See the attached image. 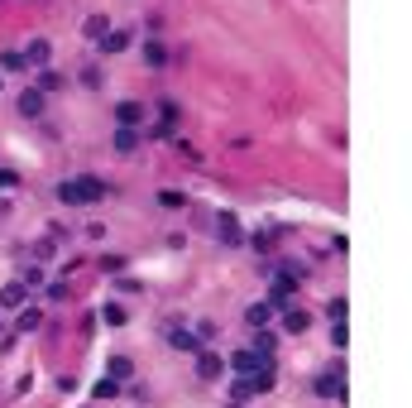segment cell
I'll use <instances>...</instances> for the list:
<instances>
[{
	"label": "cell",
	"mask_w": 412,
	"mask_h": 408,
	"mask_svg": "<svg viewBox=\"0 0 412 408\" xmlns=\"http://www.w3.org/2000/svg\"><path fill=\"white\" fill-rule=\"evenodd\" d=\"M105 193V178H68V183H58V202H68V206H87V202H101Z\"/></svg>",
	"instance_id": "obj_1"
},
{
	"label": "cell",
	"mask_w": 412,
	"mask_h": 408,
	"mask_svg": "<svg viewBox=\"0 0 412 408\" xmlns=\"http://www.w3.org/2000/svg\"><path fill=\"white\" fill-rule=\"evenodd\" d=\"M269 360H274V356H259V351H235L225 370H230L235 380H249V375H259V370H264Z\"/></svg>",
	"instance_id": "obj_2"
},
{
	"label": "cell",
	"mask_w": 412,
	"mask_h": 408,
	"mask_svg": "<svg viewBox=\"0 0 412 408\" xmlns=\"http://www.w3.org/2000/svg\"><path fill=\"white\" fill-rule=\"evenodd\" d=\"M293 293H298V274H274V284H269V307H288L293 303Z\"/></svg>",
	"instance_id": "obj_3"
},
{
	"label": "cell",
	"mask_w": 412,
	"mask_h": 408,
	"mask_svg": "<svg viewBox=\"0 0 412 408\" xmlns=\"http://www.w3.org/2000/svg\"><path fill=\"white\" fill-rule=\"evenodd\" d=\"M311 389H316L321 399H340V404H345V375H340V370H321V375L311 380Z\"/></svg>",
	"instance_id": "obj_4"
},
{
	"label": "cell",
	"mask_w": 412,
	"mask_h": 408,
	"mask_svg": "<svg viewBox=\"0 0 412 408\" xmlns=\"http://www.w3.org/2000/svg\"><path fill=\"white\" fill-rule=\"evenodd\" d=\"M178 115H183L178 101H168V97H163V101H158V125L149 130V139H168V135L178 130Z\"/></svg>",
	"instance_id": "obj_5"
},
{
	"label": "cell",
	"mask_w": 412,
	"mask_h": 408,
	"mask_svg": "<svg viewBox=\"0 0 412 408\" xmlns=\"http://www.w3.org/2000/svg\"><path fill=\"white\" fill-rule=\"evenodd\" d=\"M163 336H168V346H173V351H192V356H197V346H202V341H197V331H187L183 322H168V331H163Z\"/></svg>",
	"instance_id": "obj_6"
},
{
	"label": "cell",
	"mask_w": 412,
	"mask_h": 408,
	"mask_svg": "<svg viewBox=\"0 0 412 408\" xmlns=\"http://www.w3.org/2000/svg\"><path fill=\"white\" fill-rule=\"evenodd\" d=\"M216 235H220L225 245H240V240H245V231H240L235 211H220V216H216Z\"/></svg>",
	"instance_id": "obj_7"
},
{
	"label": "cell",
	"mask_w": 412,
	"mask_h": 408,
	"mask_svg": "<svg viewBox=\"0 0 412 408\" xmlns=\"http://www.w3.org/2000/svg\"><path fill=\"white\" fill-rule=\"evenodd\" d=\"M197 375H202V380H220V375H225V360H220L216 351H197Z\"/></svg>",
	"instance_id": "obj_8"
},
{
	"label": "cell",
	"mask_w": 412,
	"mask_h": 408,
	"mask_svg": "<svg viewBox=\"0 0 412 408\" xmlns=\"http://www.w3.org/2000/svg\"><path fill=\"white\" fill-rule=\"evenodd\" d=\"M144 115H149V106H144V101H120V106H115V120H120V125H130V130H134Z\"/></svg>",
	"instance_id": "obj_9"
},
{
	"label": "cell",
	"mask_w": 412,
	"mask_h": 408,
	"mask_svg": "<svg viewBox=\"0 0 412 408\" xmlns=\"http://www.w3.org/2000/svg\"><path fill=\"white\" fill-rule=\"evenodd\" d=\"M48 58H53V43L48 39H34L29 48H24V68L34 63V68H48Z\"/></svg>",
	"instance_id": "obj_10"
},
{
	"label": "cell",
	"mask_w": 412,
	"mask_h": 408,
	"mask_svg": "<svg viewBox=\"0 0 412 408\" xmlns=\"http://www.w3.org/2000/svg\"><path fill=\"white\" fill-rule=\"evenodd\" d=\"M96 43H101V53H125L130 48V29H105Z\"/></svg>",
	"instance_id": "obj_11"
},
{
	"label": "cell",
	"mask_w": 412,
	"mask_h": 408,
	"mask_svg": "<svg viewBox=\"0 0 412 408\" xmlns=\"http://www.w3.org/2000/svg\"><path fill=\"white\" fill-rule=\"evenodd\" d=\"M43 101H48V97H43L39 87H29V92L19 97V115H29V120H39V115H43Z\"/></svg>",
	"instance_id": "obj_12"
},
{
	"label": "cell",
	"mask_w": 412,
	"mask_h": 408,
	"mask_svg": "<svg viewBox=\"0 0 412 408\" xmlns=\"http://www.w3.org/2000/svg\"><path fill=\"white\" fill-rule=\"evenodd\" d=\"M274 385H278V370H274V360H269L259 375H249V394H269Z\"/></svg>",
	"instance_id": "obj_13"
},
{
	"label": "cell",
	"mask_w": 412,
	"mask_h": 408,
	"mask_svg": "<svg viewBox=\"0 0 412 408\" xmlns=\"http://www.w3.org/2000/svg\"><path fill=\"white\" fill-rule=\"evenodd\" d=\"M130 375H134V360H130V356H110L105 380H115V385H120V380H130Z\"/></svg>",
	"instance_id": "obj_14"
},
{
	"label": "cell",
	"mask_w": 412,
	"mask_h": 408,
	"mask_svg": "<svg viewBox=\"0 0 412 408\" xmlns=\"http://www.w3.org/2000/svg\"><path fill=\"white\" fill-rule=\"evenodd\" d=\"M24 298H29V289H24L19 279H10V284L0 289V303H5V307H24Z\"/></svg>",
	"instance_id": "obj_15"
},
{
	"label": "cell",
	"mask_w": 412,
	"mask_h": 408,
	"mask_svg": "<svg viewBox=\"0 0 412 408\" xmlns=\"http://www.w3.org/2000/svg\"><path fill=\"white\" fill-rule=\"evenodd\" d=\"M115 149H120V154H134V149H139V130L115 125Z\"/></svg>",
	"instance_id": "obj_16"
},
{
	"label": "cell",
	"mask_w": 412,
	"mask_h": 408,
	"mask_svg": "<svg viewBox=\"0 0 412 408\" xmlns=\"http://www.w3.org/2000/svg\"><path fill=\"white\" fill-rule=\"evenodd\" d=\"M144 63H149V68H168V48H163L158 39H149V43H144Z\"/></svg>",
	"instance_id": "obj_17"
},
{
	"label": "cell",
	"mask_w": 412,
	"mask_h": 408,
	"mask_svg": "<svg viewBox=\"0 0 412 408\" xmlns=\"http://www.w3.org/2000/svg\"><path fill=\"white\" fill-rule=\"evenodd\" d=\"M245 322L259 331V327H269V322H274V307H269V303H254L249 312H245Z\"/></svg>",
	"instance_id": "obj_18"
},
{
	"label": "cell",
	"mask_w": 412,
	"mask_h": 408,
	"mask_svg": "<svg viewBox=\"0 0 412 408\" xmlns=\"http://www.w3.org/2000/svg\"><path fill=\"white\" fill-rule=\"evenodd\" d=\"M283 327L302 336V331H307V327H311V317H307V312H302V307H288V317H283Z\"/></svg>",
	"instance_id": "obj_19"
},
{
	"label": "cell",
	"mask_w": 412,
	"mask_h": 408,
	"mask_svg": "<svg viewBox=\"0 0 412 408\" xmlns=\"http://www.w3.org/2000/svg\"><path fill=\"white\" fill-rule=\"evenodd\" d=\"M101 322H105V327H125V322H130V312H125L120 303H105L101 307Z\"/></svg>",
	"instance_id": "obj_20"
},
{
	"label": "cell",
	"mask_w": 412,
	"mask_h": 408,
	"mask_svg": "<svg viewBox=\"0 0 412 408\" xmlns=\"http://www.w3.org/2000/svg\"><path fill=\"white\" fill-rule=\"evenodd\" d=\"M274 346H278V341H274V331H269V327H259V331H254V346H249V351H259V356H274Z\"/></svg>",
	"instance_id": "obj_21"
},
{
	"label": "cell",
	"mask_w": 412,
	"mask_h": 408,
	"mask_svg": "<svg viewBox=\"0 0 412 408\" xmlns=\"http://www.w3.org/2000/svg\"><path fill=\"white\" fill-rule=\"evenodd\" d=\"M39 322H43V317H39V307H24L14 327H19V331H39Z\"/></svg>",
	"instance_id": "obj_22"
},
{
	"label": "cell",
	"mask_w": 412,
	"mask_h": 408,
	"mask_svg": "<svg viewBox=\"0 0 412 408\" xmlns=\"http://www.w3.org/2000/svg\"><path fill=\"white\" fill-rule=\"evenodd\" d=\"M158 206H168V211H183V206H187V197H183V193H158Z\"/></svg>",
	"instance_id": "obj_23"
},
{
	"label": "cell",
	"mask_w": 412,
	"mask_h": 408,
	"mask_svg": "<svg viewBox=\"0 0 412 408\" xmlns=\"http://www.w3.org/2000/svg\"><path fill=\"white\" fill-rule=\"evenodd\" d=\"M0 68L5 72H24V53H0Z\"/></svg>",
	"instance_id": "obj_24"
},
{
	"label": "cell",
	"mask_w": 412,
	"mask_h": 408,
	"mask_svg": "<svg viewBox=\"0 0 412 408\" xmlns=\"http://www.w3.org/2000/svg\"><path fill=\"white\" fill-rule=\"evenodd\" d=\"M105 29H110V19H105V14H92V19H87V34H92V39H101Z\"/></svg>",
	"instance_id": "obj_25"
},
{
	"label": "cell",
	"mask_w": 412,
	"mask_h": 408,
	"mask_svg": "<svg viewBox=\"0 0 412 408\" xmlns=\"http://www.w3.org/2000/svg\"><path fill=\"white\" fill-rule=\"evenodd\" d=\"M58 87H63V77H58V72H48V68H43V77H39V92H58Z\"/></svg>",
	"instance_id": "obj_26"
},
{
	"label": "cell",
	"mask_w": 412,
	"mask_h": 408,
	"mask_svg": "<svg viewBox=\"0 0 412 408\" xmlns=\"http://www.w3.org/2000/svg\"><path fill=\"white\" fill-rule=\"evenodd\" d=\"M115 389H120L115 380H96V389H92V394H96V399H115Z\"/></svg>",
	"instance_id": "obj_27"
},
{
	"label": "cell",
	"mask_w": 412,
	"mask_h": 408,
	"mask_svg": "<svg viewBox=\"0 0 412 408\" xmlns=\"http://www.w3.org/2000/svg\"><path fill=\"white\" fill-rule=\"evenodd\" d=\"M10 188H19V173L14 168H0V193H10Z\"/></svg>",
	"instance_id": "obj_28"
},
{
	"label": "cell",
	"mask_w": 412,
	"mask_h": 408,
	"mask_svg": "<svg viewBox=\"0 0 412 408\" xmlns=\"http://www.w3.org/2000/svg\"><path fill=\"white\" fill-rule=\"evenodd\" d=\"M19 284H24V289H39V284H43V274H39V264H34V269H24V279H19Z\"/></svg>",
	"instance_id": "obj_29"
},
{
	"label": "cell",
	"mask_w": 412,
	"mask_h": 408,
	"mask_svg": "<svg viewBox=\"0 0 412 408\" xmlns=\"http://www.w3.org/2000/svg\"><path fill=\"white\" fill-rule=\"evenodd\" d=\"M331 341H336V346L345 351V341H350V331H345V322H336V327H331Z\"/></svg>",
	"instance_id": "obj_30"
},
{
	"label": "cell",
	"mask_w": 412,
	"mask_h": 408,
	"mask_svg": "<svg viewBox=\"0 0 412 408\" xmlns=\"http://www.w3.org/2000/svg\"><path fill=\"white\" fill-rule=\"evenodd\" d=\"M101 269H105V274H115V269H125V255H105V260H101Z\"/></svg>",
	"instance_id": "obj_31"
},
{
	"label": "cell",
	"mask_w": 412,
	"mask_h": 408,
	"mask_svg": "<svg viewBox=\"0 0 412 408\" xmlns=\"http://www.w3.org/2000/svg\"><path fill=\"white\" fill-rule=\"evenodd\" d=\"M197 341H216V322H197Z\"/></svg>",
	"instance_id": "obj_32"
},
{
	"label": "cell",
	"mask_w": 412,
	"mask_h": 408,
	"mask_svg": "<svg viewBox=\"0 0 412 408\" xmlns=\"http://www.w3.org/2000/svg\"><path fill=\"white\" fill-rule=\"evenodd\" d=\"M345 312H350V307H345V298H336V303H331V322H345Z\"/></svg>",
	"instance_id": "obj_33"
},
{
	"label": "cell",
	"mask_w": 412,
	"mask_h": 408,
	"mask_svg": "<svg viewBox=\"0 0 412 408\" xmlns=\"http://www.w3.org/2000/svg\"><path fill=\"white\" fill-rule=\"evenodd\" d=\"M225 408H240V404H225Z\"/></svg>",
	"instance_id": "obj_34"
}]
</instances>
